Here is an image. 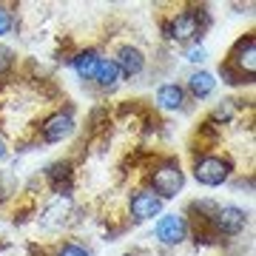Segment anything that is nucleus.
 Here are the masks:
<instances>
[{
	"label": "nucleus",
	"instance_id": "aec40b11",
	"mask_svg": "<svg viewBox=\"0 0 256 256\" xmlns=\"http://www.w3.org/2000/svg\"><path fill=\"white\" fill-rule=\"evenodd\" d=\"M205 57H208V52H205L202 43H196V46H185V60H188V63H205Z\"/></svg>",
	"mask_w": 256,
	"mask_h": 256
},
{
	"label": "nucleus",
	"instance_id": "9d476101",
	"mask_svg": "<svg viewBox=\"0 0 256 256\" xmlns=\"http://www.w3.org/2000/svg\"><path fill=\"white\" fill-rule=\"evenodd\" d=\"M43 180L57 196H72V185H74V162L72 160H57V162L43 168Z\"/></svg>",
	"mask_w": 256,
	"mask_h": 256
},
{
	"label": "nucleus",
	"instance_id": "412c9836",
	"mask_svg": "<svg viewBox=\"0 0 256 256\" xmlns=\"http://www.w3.org/2000/svg\"><path fill=\"white\" fill-rule=\"evenodd\" d=\"M6 156H9V142H6L3 134H0V162H6Z\"/></svg>",
	"mask_w": 256,
	"mask_h": 256
},
{
	"label": "nucleus",
	"instance_id": "4be33fe9",
	"mask_svg": "<svg viewBox=\"0 0 256 256\" xmlns=\"http://www.w3.org/2000/svg\"><path fill=\"white\" fill-rule=\"evenodd\" d=\"M126 256H137V254H126Z\"/></svg>",
	"mask_w": 256,
	"mask_h": 256
},
{
	"label": "nucleus",
	"instance_id": "4468645a",
	"mask_svg": "<svg viewBox=\"0 0 256 256\" xmlns=\"http://www.w3.org/2000/svg\"><path fill=\"white\" fill-rule=\"evenodd\" d=\"M122 80V74H120L117 63L111 60V57H100V63H97V72H94L92 82L100 88V92H114Z\"/></svg>",
	"mask_w": 256,
	"mask_h": 256
},
{
	"label": "nucleus",
	"instance_id": "f257e3e1",
	"mask_svg": "<svg viewBox=\"0 0 256 256\" xmlns=\"http://www.w3.org/2000/svg\"><path fill=\"white\" fill-rule=\"evenodd\" d=\"M210 26V14L205 6H194V9H182L176 12L171 20L162 23V34L171 40V43H180V46H196L205 34V28Z\"/></svg>",
	"mask_w": 256,
	"mask_h": 256
},
{
	"label": "nucleus",
	"instance_id": "423d86ee",
	"mask_svg": "<svg viewBox=\"0 0 256 256\" xmlns=\"http://www.w3.org/2000/svg\"><path fill=\"white\" fill-rule=\"evenodd\" d=\"M74 128H77V120H74V111L72 108H60L54 114H48L40 128H37V137L40 142H46V146H57V142H63L74 134Z\"/></svg>",
	"mask_w": 256,
	"mask_h": 256
},
{
	"label": "nucleus",
	"instance_id": "ddd939ff",
	"mask_svg": "<svg viewBox=\"0 0 256 256\" xmlns=\"http://www.w3.org/2000/svg\"><path fill=\"white\" fill-rule=\"evenodd\" d=\"M154 100H156V108H162V111H182L188 94H185V88L180 82H162L156 88Z\"/></svg>",
	"mask_w": 256,
	"mask_h": 256
},
{
	"label": "nucleus",
	"instance_id": "7ed1b4c3",
	"mask_svg": "<svg viewBox=\"0 0 256 256\" xmlns=\"http://www.w3.org/2000/svg\"><path fill=\"white\" fill-rule=\"evenodd\" d=\"M191 174L196 180V185L220 188V185H225L230 180L234 162H230V156H222V154H200L191 165Z\"/></svg>",
	"mask_w": 256,
	"mask_h": 256
},
{
	"label": "nucleus",
	"instance_id": "dca6fc26",
	"mask_svg": "<svg viewBox=\"0 0 256 256\" xmlns=\"http://www.w3.org/2000/svg\"><path fill=\"white\" fill-rule=\"evenodd\" d=\"M18 188H20V182H18L14 171H0V205L9 202L12 196H18Z\"/></svg>",
	"mask_w": 256,
	"mask_h": 256
},
{
	"label": "nucleus",
	"instance_id": "2eb2a0df",
	"mask_svg": "<svg viewBox=\"0 0 256 256\" xmlns=\"http://www.w3.org/2000/svg\"><path fill=\"white\" fill-rule=\"evenodd\" d=\"M100 52L97 48H82V52H77V54L72 57V68H74V74L80 77V80H86V82H92V77H94V72H97V63H100Z\"/></svg>",
	"mask_w": 256,
	"mask_h": 256
},
{
	"label": "nucleus",
	"instance_id": "6e6552de",
	"mask_svg": "<svg viewBox=\"0 0 256 256\" xmlns=\"http://www.w3.org/2000/svg\"><path fill=\"white\" fill-rule=\"evenodd\" d=\"M162 214H165V202L156 194H151L148 188H137L128 196V216L137 225L140 222H151L156 216H162Z\"/></svg>",
	"mask_w": 256,
	"mask_h": 256
},
{
	"label": "nucleus",
	"instance_id": "f8f14e48",
	"mask_svg": "<svg viewBox=\"0 0 256 256\" xmlns=\"http://www.w3.org/2000/svg\"><path fill=\"white\" fill-rule=\"evenodd\" d=\"M182 88H185V94H191L194 100H208L210 94L216 92V77L208 68H196V72L188 74Z\"/></svg>",
	"mask_w": 256,
	"mask_h": 256
},
{
	"label": "nucleus",
	"instance_id": "f03ea898",
	"mask_svg": "<svg viewBox=\"0 0 256 256\" xmlns=\"http://www.w3.org/2000/svg\"><path fill=\"white\" fill-rule=\"evenodd\" d=\"M185 188V171L180 160L176 156H162V160H156L154 168H151V174H148V191L156 194L162 202L174 200L180 196Z\"/></svg>",
	"mask_w": 256,
	"mask_h": 256
},
{
	"label": "nucleus",
	"instance_id": "1a4fd4ad",
	"mask_svg": "<svg viewBox=\"0 0 256 256\" xmlns=\"http://www.w3.org/2000/svg\"><path fill=\"white\" fill-rule=\"evenodd\" d=\"M114 63H117L120 74H122V80H131V77H140V74L146 72L148 66V57L146 52L140 46H134V43H122V46L114 52V57H111Z\"/></svg>",
	"mask_w": 256,
	"mask_h": 256
},
{
	"label": "nucleus",
	"instance_id": "20e7f679",
	"mask_svg": "<svg viewBox=\"0 0 256 256\" xmlns=\"http://www.w3.org/2000/svg\"><path fill=\"white\" fill-rule=\"evenodd\" d=\"M248 228V210L239 205H220L208 222V230L214 239L222 236H239Z\"/></svg>",
	"mask_w": 256,
	"mask_h": 256
},
{
	"label": "nucleus",
	"instance_id": "9b49d317",
	"mask_svg": "<svg viewBox=\"0 0 256 256\" xmlns=\"http://www.w3.org/2000/svg\"><path fill=\"white\" fill-rule=\"evenodd\" d=\"M74 210V200L72 196H54V200L48 202L43 214H40V228L43 230H60L63 225H68V216H72Z\"/></svg>",
	"mask_w": 256,
	"mask_h": 256
},
{
	"label": "nucleus",
	"instance_id": "a211bd4d",
	"mask_svg": "<svg viewBox=\"0 0 256 256\" xmlns=\"http://www.w3.org/2000/svg\"><path fill=\"white\" fill-rule=\"evenodd\" d=\"M14 63H18V54L9 46H0V77H6L14 68Z\"/></svg>",
	"mask_w": 256,
	"mask_h": 256
},
{
	"label": "nucleus",
	"instance_id": "f3484780",
	"mask_svg": "<svg viewBox=\"0 0 256 256\" xmlns=\"http://www.w3.org/2000/svg\"><path fill=\"white\" fill-rule=\"evenodd\" d=\"M54 256H92V250L86 245H80V242H74V239H66V242L57 245Z\"/></svg>",
	"mask_w": 256,
	"mask_h": 256
},
{
	"label": "nucleus",
	"instance_id": "0eeeda50",
	"mask_svg": "<svg viewBox=\"0 0 256 256\" xmlns=\"http://www.w3.org/2000/svg\"><path fill=\"white\" fill-rule=\"evenodd\" d=\"M225 63L245 82H254V77H256V37L254 34L239 37L236 43H234V48L228 52V60Z\"/></svg>",
	"mask_w": 256,
	"mask_h": 256
},
{
	"label": "nucleus",
	"instance_id": "6ab92c4d",
	"mask_svg": "<svg viewBox=\"0 0 256 256\" xmlns=\"http://www.w3.org/2000/svg\"><path fill=\"white\" fill-rule=\"evenodd\" d=\"M12 28H14V12H12V6L0 3V37L12 34Z\"/></svg>",
	"mask_w": 256,
	"mask_h": 256
},
{
	"label": "nucleus",
	"instance_id": "39448f33",
	"mask_svg": "<svg viewBox=\"0 0 256 256\" xmlns=\"http://www.w3.org/2000/svg\"><path fill=\"white\" fill-rule=\"evenodd\" d=\"M154 239L165 248L182 245L185 239H191V220L185 214H162L154 222Z\"/></svg>",
	"mask_w": 256,
	"mask_h": 256
}]
</instances>
